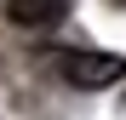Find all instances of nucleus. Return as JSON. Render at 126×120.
Here are the masks:
<instances>
[{"mask_svg":"<svg viewBox=\"0 0 126 120\" xmlns=\"http://www.w3.org/2000/svg\"><path fill=\"white\" fill-rule=\"evenodd\" d=\"M63 12H69V0H6V17L23 29H52Z\"/></svg>","mask_w":126,"mask_h":120,"instance_id":"2","label":"nucleus"},{"mask_svg":"<svg viewBox=\"0 0 126 120\" xmlns=\"http://www.w3.org/2000/svg\"><path fill=\"white\" fill-rule=\"evenodd\" d=\"M63 80L80 86V92L115 86V80H126V57H115V52H69L63 57Z\"/></svg>","mask_w":126,"mask_h":120,"instance_id":"1","label":"nucleus"}]
</instances>
